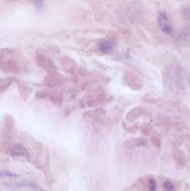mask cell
Returning a JSON list of instances; mask_svg holds the SVG:
<instances>
[{
  "label": "cell",
  "instance_id": "obj_4",
  "mask_svg": "<svg viewBox=\"0 0 190 191\" xmlns=\"http://www.w3.org/2000/svg\"><path fill=\"white\" fill-rule=\"evenodd\" d=\"M174 159L176 163L180 167H184L186 164V159L184 154L181 151H176L174 154Z\"/></svg>",
  "mask_w": 190,
  "mask_h": 191
},
{
  "label": "cell",
  "instance_id": "obj_5",
  "mask_svg": "<svg viewBox=\"0 0 190 191\" xmlns=\"http://www.w3.org/2000/svg\"><path fill=\"white\" fill-rule=\"evenodd\" d=\"M148 191H157V185L155 178L151 177L149 178L148 181Z\"/></svg>",
  "mask_w": 190,
  "mask_h": 191
},
{
  "label": "cell",
  "instance_id": "obj_8",
  "mask_svg": "<svg viewBox=\"0 0 190 191\" xmlns=\"http://www.w3.org/2000/svg\"><path fill=\"white\" fill-rule=\"evenodd\" d=\"M183 16L185 17V19L190 21V6L186 7L183 10Z\"/></svg>",
  "mask_w": 190,
  "mask_h": 191
},
{
  "label": "cell",
  "instance_id": "obj_3",
  "mask_svg": "<svg viewBox=\"0 0 190 191\" xmlns=\"http://www.w3.org/2000/svg\"><path fill=\"white\" fill-rule=\"evenodd\" d=\"M113 48L114 46L113 44L109 41H103L99 44L98 45L99 50L104 54H109L112 53Z\"/></svg>",
  "mask_w": 190,
  "mask_h": 191
},
{
  "label": "cell",
  "instance_id": "obj_7",
  "mask_svg": "<svg viewBox=\"0 0 190 191\" xmlns=\"http://www.w3.org/2000/svg\"><path fill=\"white\" fill-rule=\"evenodd\" d=\"M1 177H7L16 178L19 177V175L15 173L8 172V171H1Z\"/></svg>",
  "mask_w": 190,
  "mask_h": 191
},
{
  "label": "cell",
  "instance_id": "obj_6",
  "mask_svg": "<svg viewBox=\"0 0 190 191\" xmlns=\"http://www.w3.org/2000/svg\"><path fill=\"white\" fill-rule=\"evenodd\" d=\"M163 191H176L175 187L173 183L169 180L165 181L163 185Z\"/></svg>",
  "mask_w": 190,
  "mask_h": 191
},
{
  "label": "cell",
  "instance_id": "obj_2",
  "mask_svg": "<svg viewBox=\"0 0 190 191\" xmlns=\"http://www.w3.org/2000/svg\"><path fill=\"white\" fill-rule=\"evenodd\" d=\"M11 154L12 156L16 158L21 159L26 162L29 160V154L27 149L21 144H16L13 146Z\"/></svg>",
  "mask_w": 190,
  "mask_h": 191
},
{
  "label": "cell",
  "instance_id": "obj_1",
  "mask_svg": "<svg viewBox=\"0 0 190 191\" xmlns=\"http://www.w3.org/2000/svg\"><path fill=\"white\" fill-rule=\"evenodd\" d=\"M158 25L161 30L167 34H171L172 32L170 21L167 12L163 10H161L158 13Z\"/></svg>",
  "mask_w": 190,
  "mask_h": 191
}]
</instances>
